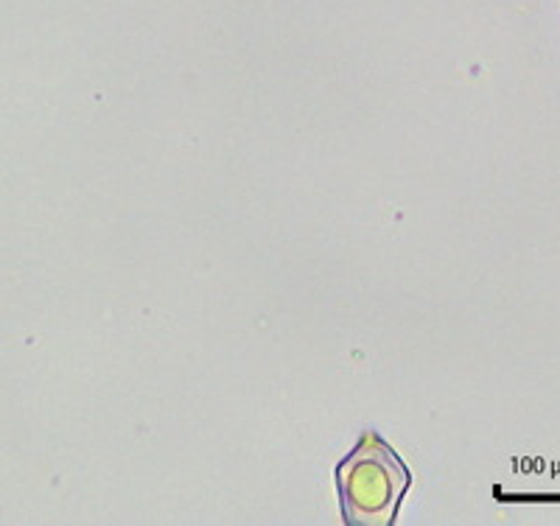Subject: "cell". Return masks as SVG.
I'll return each mask as SVG.
<instances>
[{"label": "cell", "mask_w": 560, "mask_h": 526, "mask_svg": "<svg viewBox=\"0 0 560 526\" xmlns=\"http://www.w3.org/2000/svg\"><path fill=\"white\" fill-rule=\"evenodd\" d=\"M412 476L378 434H362L337 468L342 518L350 526H389Z\"/></svg>", "instance_id": "cell-1"}]
</instances>
